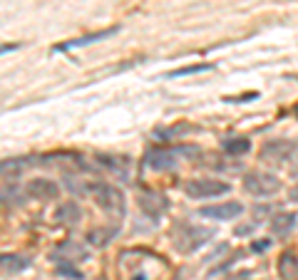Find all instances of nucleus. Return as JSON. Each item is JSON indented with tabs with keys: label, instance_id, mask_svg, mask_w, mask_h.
Here are the masks:
<instances>
[{
	"label": "nucleus",
	"instance_id": "nucleus-7",
	"mask_svg": "<svg viewBox=\"0 0 298 280\" xmlns=\"http://www.w3.org/2000/svg\"><path fill=\"white\" fill-rule=\"evenodd\" d=\"M25 194L30 198H35V201H58L60 186L58 181H53L47 176H35V179H30L25 184Z\"/></svg>",
	"mask_w": 298,
	"mask_h": 280
},
{
	"label": "nucleus",
	"instance_id": "nucleus-13",
	"mask_svg": "<svg viewBox=\"0 0 298 280\" xmlns=\"http://www.w3.org/2000/svg\"><path fill=\"white\" fill-rule=\"evenodd\" d=\"M268 228H271V233L278 236V238L288 236V233L296 228V213H276V216L268 221Z\"/></svg>",
	"mask_w": 298,
	"mask_h": 280
},
{
	"label": "nucleus",
	"instance_id": "nucleus-5",
	"mask_svg": "<svg viewBox=\"0 0 298 280\" xmlns=\"http://www.w3.org/2000/svg\"><path fill=\"white\" fill-rule=\"evenodd\" d=\"M229 191H231V186L219 179H194L184 186V194L189 198H216Z\"/></svg>",
	"mask_w": 298,
	"mask_h": 280
},
{
	"label": "nucleus",
	"instance_id": "nucleus-19",
	"mask_svg": "<svg viewBox=\"0 0 298 280\" xmlns=\"http://www.w3.org/2000/svg\"><path fill=\"white\" fill-rule=\"evenodd\" d=\"M207 70H211V65L209 62H202V65H186V67H179V70H172L167 77H186V75H199V72H207Z\"/></svg>",
	"mask_w": 298,
	"mask_h": 280
},
{
	"label": "nucleus",
	"instance_id": "nucleus-8",
	"mask_svg": "<svg viewBox=\"0 0 298 280\" xmlns=\"http://www.w3.org/2000/svg\"><path fill=\"white\" fill-rule=\"evenodd\" d=\"M115 32H119V28H107V30H97V32H89V35H82V37H75V40H67V42H60L55 45V52H67V50H75V47H85V45H92V42H100V40H107L112 37Z\"/></svg>",
	"mask_w": 298,
	"mask_h": 280
},
{
	"label": "nucleus",
	"instance_id": "nucleus-3",
	"mask_svg": "<svg viewBox=\"0 0 298 280\" xmlns=\"http://www.w3.org/2000/svg\"><path fill=\"white\" fill-rule=\"evenodd\" d=\"M283 189L281 179L276 174H268V171H249L243 176V191L251 194V196H259V198H268V196H276L278 191Z\"/></svg>",
	"mask_w": 298,
	"mask_h": 280
},
{
	"label": "nucleus",
	"instance_id": "nucleus-26",
	"mask_svg": "<svg viewBox=\"0 0 298 280\" xmlns=\"http://www.w3.org/2000/svg\"><path fill=\"white\" fill-rule=\"evenodd\" d=\"M134 280H147V278H144V275H137V278H134Z\"/></svg>",
	"mask_w": 298,
	"mask_h": 280
},
{
	"label": "nucleus",
	"instance_id": "nucleus-2",
	"mask_svg": "<svg viewBox=\"0 0 298 280\" xmlns=\"http://www.w3.org/2000/svg\"><path fill=\"white\" fill-rule=\"evenodd\" d=\"M211 238H214V231L207 226H179L174 233V248L184 255H189V253L204 248Z\"/></svg>",
	"mask_w": 298,
	"mask_h": 280
},
{
	"label": "nucleus",
	"instance_id": "nucleus-14",
	"mask_svg": "<svg viewBox=\"0 0 298 280\" xmlns=\"http://www.w3.org/2000/svg\"><path fill=\"white\" fill-rule=\"evenodd\" d=\"M30 268L28 255H18V253H3L0 255V270L5 273H23Z\"/></svg>",
	"mask_w": 298,
	"mask_h": 280
},
{
	"label": "nucleus",
	"instance_id": "nucleus-1",
	"mask_svg": "<svg viewBox=\"0 0 298 280\" xmlns=\"http://www.w3.org/2000/svg\"><path fill=\"white\" fill-rule=\"evenodd\" d=\"M87 194L94 198V203H97L105 213H110V216H115V218H122V216H124L127 201H124V194L119 191L115 184L92 181V184H87Z\"/></svg>",
	"mask_w": 298,
	"mask_h": 280
},
{
	"label": "nucleus",
	"instance_id": "nucleus-21",
	"mask_svg": "<svg viewBox=\"0 0 298 280\" xmlns=\"http://www.w3.org/2000/svg\"><path fill=\"white\" fill-rule=\"evenodd\" d=\"M28 164H32V161H28V159H5V161H0V174H18Z\"/></svg>",
	"mask_w": 298,
	"mask_h": 280
},
{
	"label": "nucleus",
	"instance_id": "nucleus-12",
	"mask_svg": "<svg viewBox=\"0 0 298 280\" xmlns=\"http://www.w3.org/2000/svg\"><path fill=\"white\" fill-rule=\"evenodd\" d=\"M55 258H60V260H70V263L85 260V258H87V248H85L82 243H77V241H62L58 248H55Z\"/></svg>",
	"mask_w": 298,
	"mask_h": 280
},
{
	"label": "nucleus",
	"instance_id": "nucleus-15",
	"mask_svg": "<svg viewBox=\"0 0 298 280\" xmlns=\"http://www.w3.org/2000/svg\"><path fill=\"white\" fill-rule=\"evenodd\" d=\"M278 275L281 280H298V258L296 253H283L278 258Z\"/></svg>",
	"mask_w": 298,
	"mask_h": 280
},
{
	"label": "nucleus",
	"instance_id": "nucleus-11",
	"mask_svg": "<svg viewBox=\"0 0 298 280\" xmlns=\"http://www.w3.org/2000/svg\"><path fill=\"white\" fill-rule=\"evenodd\" d=\"M144 159H147V166L154 171H167V169L177 166V156L169 149H149Z\"/></svg>",
	"mask_w": 298,
	"mask_h": 280
},
{
	"label": "nucleus",
	"instance_id": "nucleus-24",
	"mask_svg": "<svg viewBox=\"0 0 298 280\" xmlns=\"http://www.w3.org/2000/svg\"><path fill=\"white\" fill-rule=\"evenodd\" d=\"M288 201H293V203H298V184H293V186L288 189Z\"/></svg>",
	"mask_w": 298,
	"mask_h": 280
},
{
	"label": "nucleus",
	"instance_id": "nucleus-4",
	"mask_svg": "<svg viewBox=\"0 0 298 280\" xmlns=\"http://www.w3.org/2000/svg\"><path fill=\"white\" fill-rule=\"evenodd\" d=\"M296 154H298V141L293 139H271L261 146V159L273 164V166H283Z\"/></svg>",
	"mask_w": 298,
	"mask_h": 280
},
{
	"label": "nucleus",
	"instance_id": "nucleus-22",
	"mask_svg": "<svg viewBox=\"0 0 298 280\" xmlns=\"http://www.w3.org/2000/svg\"><path fill=\"white\" fill-rule=\"evenodd\" d=\"M259 223H261V221H251V223H238L236 228H234V233H236V236H251V233H254V231L259 228Z\"/></svg>",
	"mask_w": 298,
	"mask_h": 280
},
{
	"label": "nucleus",
	"instance_id": "nucleus-16",
	"mask_svg": "<svg viewBox=\"0 0 298 280\" xmlns=\"http://www.w3.org/2000/svg\"><path fill=\"white\" fill-rule=\"evenodd\" d=\"M23 203V194L15 184H3L0 186V208H15Z\"/></svg>",
	"mask_w": 298,
	"mask_h": 280
},
{
	"label": "nucleus",
	"instance_id": "nucleus-25",
	"mask_svg": "<svg viewBox=\"0 0 298 280\" xmlns=\"http://www.w3.org/2000/svg\"><path fill=\"white\" fill-rule=\"evenodd\" d=\"M18 47H20L18 42H10V45H3V47H0V55H3V52H10V50H18Z\"/></svg>",
	"mask_w": 298,
	"mask_h": 280
},
{
	"label": "nucleus",
	"instance_id": "nucleus-9",
	"mask_svg": "<svg viewBox=\"0 0 298 280\" xmlns=\"http://www.w3.org/2000/svg\"><path fill=\"white\" fill-rule=\"evenodd\" d=\"M139 208L147 213V216H152V218H159L164 211H167V198L162 196V194H157V191H142L139 194Z\"/></svg>",
	"mask_w": 298,
	"mask_h": 280
},
{
	"label": "nucleus",
	"instance_id": "nucleus-6",
	"mask_svg": "<svg viewBox=\"0 0 298 280\" xmlns=\"http://www.w3.org/2000/svg\"><path fill=\"white\" fill-rule=\"evenodd\" d=\"M243 213V206L238 201H221V203H211V206H202L199 216H204L209 221H234Z\"/></svg>",
	"mask_w": 298,
	"mask_h": 280
},
{
	"label": "nucleus",
	"instance_id": "nucleus-18",
	"mask_svg": "<svg viewBox=\"0 0 298 280\" xmlns=\"http://www.w3.org/2000/svg\"><path fill=\"white\" fill-rule=\"evenodd\" d=\"M221 149H224L226 154H231V156H241V154H246V151L251 149V141L246 139V137H234V139L224 141Z\"/></svg>",
	"mask_w": 298,
	"mask_h": 280
},
{
	"label": "nucleus",
	"instance_id": "nucleus-20",
	"mask_svg": "<svg viewBox=\"0 0 298 280\" xmlns=\"http://www.w3.org/2000/svg\"><path fill=\"white\" fill-rule=\"evenodd\" d=\"M55 265H58V273L60 275H65V278H72V280H85V275H82V270H77L70 260H60V258H55Z\"/></svg>",
	"mask_w": 298,
	"mask_h": 280
},
{
	"label": "nucleus",
	"instance_id": "nucleus-17",
	"mask_svg": "<svg viewBox=\"0 0 298 280\" xmlns=\"http://www.w3.org/2000/svg\"><path fill=\"white\" fill-rule=\"evenodd\" d=\"M119 231V223H115L112 228L110 226H105V228H97V231H89L87 233V241L92 243V246H105L110 238H115Z\"/></svg>",
	"mask_w": 298,
	"mask_h": 280
},
{
	"label": "nucleus",
	"instance_id": "nucleus-10",
	"mask_svg": "<svg viewBox=\"0 0 298 280\" xmlns=\"http://www.w3.org/2000/svg\"><path fill=\"white\" fill-rule=\"evenodd\" d=\"M55 221L60 226H77L82 221V208L77 201H62L55 208Z\"/></svg>",
	"mask_w": 298,
	"mask_h": 280
},
{
	"label": "nucleus",
	"instance_id": "nucleus-23",
	"mask_svg": "<svg viewBox=\"0 0 298 280\" xmlns=\"http://www.w3.org/2000/svg\"><path fill=\"white\" fill-rule=\"evenodd\" d=\"M251 248H254V251H266V248H271V241H268V238H264V241H259V243H254Z\"/></svg>",
	"mask_w": 298,
	"mask_h": 280
}]
</instances>
